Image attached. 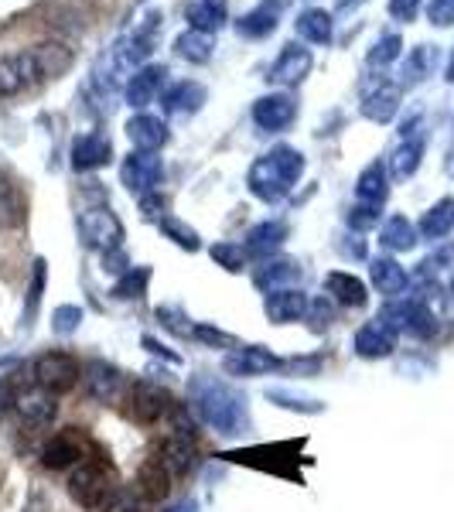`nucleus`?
I'll return each mask as SVG.
<instances>
[{
    "label": "nucleus",
    "mask_w": 454,
    "mask_h": 512,
    "mask_svg": "<svg viewBox=\"0 0 454 512\" xmlns=\"http://www.w3.org/2000/svg\"><path fill=\"white\" fill-rule=\"evenodd\" d=\"M188 400H192L195 414L202 417V424L216 427L219 434H246V400L229 383L198 373L188 383Z\"/></svg>",
    "instance_id": "nucleus-1"
},
{
    "label": "nucleus",
    "mask_w": 454,
    "mask_h": 512,
    "mask_svg": "<svg viewBox=\"0 0 454 512\" xmlns=\"http://www.w3.org/2000/svg\"><path fill=\"white\" fill-rule=\"evenodd\" d=\"M301 171H304V154L287 144H280L270 154H263V158L250 164L246 185H250V192L263 198V202H280V198L297 185Z\"/></svg>",
    "instance_id": "nucleus-2"
},
{
    "label": "nucleus",
    "mask_w": 454,
    "mask_h": 512,
    "mask_svg": "<svg viewBox=\"0 0 454 512\" xmlns=\"http://www.w3.org/2000/svg\"><path fill=\"white\" fill-rule=\"evenodd\" d=\"M69 495L79 506L103 512L117 495V482H113L110 468H103L99 461H79V468L69 478Z\"/></svg>",
    "instance_id": "nucleus-3"
},
{
    "label": "nucleus",
    "mask_w": 454,
    "mask_h": 512,
    "mask_svg": "<svg viewBox=\"0 0 454 512\" xmlns=\"http://www.w3.org/2000/svg\"><path fill=\"white\" fill-rule=\"evenodd\" d=\"M31 376H35V383L41 390L59 396V393L76 390V383L82 379V366L76 355H69V352H41L35 359V366H31Z\"/></svg>",
    "instance_id": "nucleus-4"
},
{
    "label": "nucleus",
    "mask_w": 454,
    "mask_h": 512,
    "mask_svg": "<svg viewBox=\"0 0 454 512\" xmlns=\"http://www.w3.org/2000/svg\"><path fill=\"white\" fill-rule=\"evenodd\" d=\"M79 239L82 246L99 253L120 250L123 243V222L117 219V212L106 209V205H93L79 216Z\"/></svg>",
    "instance_id": "nucleus-5"
},
{
    "label": "nucleus",
    "mask_w": 454,
    "mask_h": 512,
    "mask_svg": "<svg viewBox=\"0 0 454 512\" xmlns=\"http://www.w3.org/2000/svg\"><path fill=\"white\" fill-rule=\"evenodd\" d=\"M123 400H127V417L137 420V424H158L161 417H168L175 410L171 393L154 383H134Z\"/></svg>",
    "instance_id": "nucleus-6"
},
{
    "label": "nucleus",
    "mask_w": 454,
    "mask_h": 512,
    "mask_svg": "<svg viewBox=\"0 0 454 512\" xmlns=\"http://www.w3.org/2000/svg\"><path fill=\"white\" fill-rule=\"evenodd\" d=\"M120 178H123V185H127L130 192L144 198V195L158 192V185L164 178V161L158 158V154H151V151H134L127 161H123Z\"/></svg>",
    "instance_id": "nucleus-7"
},
{
    "label": "nucleus",
    "mask_w": 454,
    "mask_h": 512,
    "mask_svg": "<svg viewBox=\"0 0 454 512\" xmlns=\"http://www.w3.org/2000/svg\"><path fill=\"white\" fill-rule=\"evenodd\" d=\"M154 461H161L171 475H188L198 465V448L192 437H188V431H171L154 448Z\"/></svg>",
    "instance_id": "nucleus-8"
},
{
    "label": "nucleus",
    "mask_w": 454,
    "mask_h": 512,
    "mask_svg": "<svg viewBox=\"0 0 454 512\" xmlns=\"http://www.w3.org/2000/svg\"><path fill=\"white\" fill-rule=\"evenodd\" d=\"M280 366H284V359H277V355L270 349H263V345H243V349L229 352L226 359H222V369H226L229 376H267Z\"/></svg>",
    "instance_id": "nucleus-9"
},
{
    "label": "nucleus",
    "mask_w": 454,
    "mask_h": 512,
    "mask_svg": "<svg viewBox=\"0 0 454 512\" xmlns=\"http://www.w3.org/2000/svg\"><path fill=\"white\" fill-rule=\"evenodd\" d=\"M35 82H41V76H38V65L31 52H18V55L0 59V96H18L21 89L35 86Z\"/></svg>",
    "instance_id": "nucleus-10"
},
{
    "label": "nucleus",
    "mask_w": 454,
    "mask_h": 512,
    "mask_svg": "<svg viewBox=\"0 0 454 512\" xmlns=\"http://www.w3.org/2000/svg\"><path fill=\"white\" fill-rule=\"evenodd\" d=\"M82 383H86L89 396L99 403H113L123 396V373L103 359H93L86 369H82Z\"/></svg>",
    "instance_id": "nucleus-11"
},
{
    "label": "nucleus",
    "mask_w": 454,
    "mask_h": 512,
    "mask_svg": "<svg viewBox=\"0 0 454 512\" xmlns=\"http://www.w3.org/2000/svg\"><path fill=\"white\" fill-rule=\"evenodd\" d=\"M294 117H297V103L287 93H270L253 103V123H257L260 130H270V134L291 127Z\"/></svg>",
    "instance_id": "nucleus-12"
},
{
    "label": "nucleus",
    "mask_w": 454,
    "mask_h": 512,
    "mask_svg": "<svg viewBox=\"0 0 454 512\" xmlns=\"http://www.w3.org/2000/svg\"><path fill=\"white\" fill-rule=\"evenodd\" d=\"M311 301L304 291H297V287H284V291H274L267 294V301H263V315H267L274 325H291V321H301L308 315Z\"/></svg>",
    "instance_id": "nucleus-13"
},
{
    "label": "nucleus",
    "mask_w": 454,
    "mask_h": 512,
    "mask_svg": "<svg viewBox=\"0 0 454 512\" xmlns=\"http://www.w3.org/2000/svg\"><path fill=\"white\" fill-rule=\"evenodd\" d=\"M386 325L393 328V332H410V335H431L434 332V318L431 311L424 308L420 301H403V304H390L383 315Z\"/></svg>",
    "instance_id": "nucleus-14"
},
{
    "label": "nucleus",
    "mask_w": 454,
    "mask_h": 512,
    "mask_svg": "<svg viewBox=\"0 0 454 512\" xmlns=\"http://www.w3.org/2000/svg\"><path fill=\"white\" fill-rule=\"evenodd\" d=\"M400 110V86L396 82L379 79L373 89H366L362 96V117L373 123H390Z\"/></svg>",
    "instance_id": "nucleus-15"
},
{
    "label": "nucleus",
    "mask_w": 454,
    "mask_h": 512,
    "mask_svg": "<svg viewBox=\"0 0 454 512\" xmlns=\"http://www.w3.org/2000/svg\"><path fill=\"white\" fill-rule=\"evenodd\" d=\"M393 349H396V332L383 318L366 321L356 332V352L362 359H386Z\"/></svg>",
    "instance_id": "nucleus-16"
},
{
    "label": "nucleus",
    "mask_w": 454,
    "mask_h": 512,
    "mask_svg": "<svg viewBox=\"0 0 454 512\" xmlns=\"http://www.w3.org/2000/svg\"><path fill=\"white\" fill-rule=\"evenodd\" d=\"M311 72V52L301 45H284V52H280V59L270 65V82H277V86H297L304 76Z\"/></svg>",
    "instance_id": "nucleus-17"
},
{
    "label": "nucleus",
    "mask_w": 454,
    "mask_h": 512,
    "mask_svg": "<svg viewBox=\"0 0 454 512\" xmlns=\"http://www.w3.org/2000/svg\"><path fill=\"white\" fill-rule=\"evenodd\" d=\"M164 79H168V69L164 65H144L134 76L127 79V103L134 110H144L147 103H154V96L161 93Z\"/></svg>",
    "instance_id": "nucleus-18"
},
{
    "label": "nucleus",
    "mask_w": 454,
    "mask_h": 512,
    "mask_svg": "<svg viewBox=\"0 0 454 512\" xmlns=\"http://www.w3.org/2000/svg\"><path fill=\"white\" fill-rule=\"evenodd\" d=\"M127 137L134 140L137 151H151L158 154L164 144H168V123L161 117H151V113H137L127 123Z\"/></svg>",
    "instance_id": "nucleus-19"
},
{
    "label": "nucleus",
    "mask_w": 454,
    "mask_h": 512,
    "mask_svg": "<svg viewBox=\"0 0 454 512\" xmlns=\"http://www.w3.org/2000/svg\"><path fill=\"white\" fill-rule=\"evenodd\" d=\"M113 158V144L106 134H86L72 144V168L76 171H96L103 164H110Z\"/></svg>",
    "instance_id": "nucleus-20"
},
{
    "label": "nucleus",
    "mask_w": 454,
    "mask_h": 512,
    "mask_svg": "<svg viewBox=\"0 0 454 512\" xmlns=\"http://www.w3.org/2000/svg\"><path fill=\"white\" fill-rule=\"evenodd\" d=\"M229 18V0H195L188 7V28L202 35H216Z\"/></svg>",
    "instance_id": "nucleus-21"
},
{
    "label": "nucleus",
    "mask_w": 454,
    "mask_h": 512,
    "mask_svg": "<svg viewBox=\"0 0 454 512\" xmlns=\"http://www.w3.org/2000/svg\"><path fill=\"white\" fill-rule=\"evenodd\" d=\"M301 280V267L294 260H274V263H263V267L253 274V284L260 291L274 294V291H284V287H294Z\"/></svg>",
    "instance_id": "nucleus-22"
},
{
    "label": "nucleus",
    "mask_w": 454,
    "mask_h": 512,
    "mask_svg": "<svg viewBox=\"0 0 454 512\" xmlns=\"http://www.w3.org/2000/svg\"><path fill=\"white\" fill-rule=\"evenodd\" d=\"M284 239H287V222L267 219V222H260V226L250 229V236H246V253H250V256H270V253H277L280 246H284Z\"/></svg>",
    "instance_id": "nucleus-23"
},
{
    "label": "nucleus",
    "mask_w": 454,
    "mask_h": 512,
    "mask_svg": "<svg viewBox=\"0 0 454 512\" xmlns=\"http://www.w3.org/2000/svg\"><path fill=\"white\" fill-rule=\"evenodd\" d=\"M137 492H140V499H147V502H161V499H168V492H171V472L161 465V461H144L140 465V472H137Z\"/></svg>",
    "instance_id": "nucleus-24"
},
{
    "label": "nucleus",
    "mask_w": 454,
    "mask_h": 512,
    "mask_svg": "<svg viewBox=\"0 0 454 512\" xmlns=\"http://www.w3.org/2000/svg\"><path fill=\"white\" fill-rule=\"evenodd\" d=\"M18 410L28 424H52L55 414H59V403H55V393L48 390H24L18 396Z\"/></svg>",
    "instance_id": "nucleus-25"
},
{
    "label": "nucleus",
    "mask_w": 454,
    "mask_h": 512,
    "mask_svg": "<svg viewBox=\"0 0 454 512\" xmlns=\"http://www.w3.org/2000/svg\"><path fill=\"white\" fill-rule=\"evenodd\" d=\"M325 291L332 294L338 304H345V308H362V304L369 301L366 284H362L359 277L345 274V270H335V274L325 277Z\"/></svg>",
    "instance_id": "nucleus-26"
},
{
    "label": "nucleus",
    "mask_w": 454,
    "mask_h": 512,
    "mask_svg": "<svg viewBox=\"0 0 454 512\" xmlns=\"http://www.w3.org/2000/svg\"><path fill=\"white\" fill-rule=\"evenodd\" d=\"M35 55V65H38V76L41 79H59L62 72H69L72 65V52L59 41H45V45H35L31 48Z\"/></svg>",
    "instance_id": "nucleus-27"
},
{
    "label": "nucleus",
    "mask_w": 454,
    "mask_h": 512,
    "mask_svg": "<svg viewBox=\"0 0 454 512\" xmlns=\"http://www.w3.org/2000/svg\"><path fill=\"white\" fill-rule=\"evenodd\" d=\"M369 274H373V284L379 287V294H386V297L403 294L410 284L407 270H403L396 260H390V256H376L373 267H369Z\"/></svg>",
    "instance_id": "nucleus-28"
},
{
    "label": "nucleus",
    "mask_w": 454,
    "mask_h": 512,
    "mask_svg": "<svg viewBox=\"0 0 454 512\" xmlns=\"http://www.w3.org/2000/svg\"><path fill=\"white\" fill-rule=\"evenodd\" d=\"M205 99H209V93H205L202 82H178V86H171L168 93H164V110L168 113H198L205 106Z\"/></svg>",
    "instance_id": "nucleus-29"
},
{
    "label": "nucleus",
    "mask_w": 454,
    "mask_h": 512,
    "mask_svg": "<svg viewBox=\"0 0 454 512\" xmlns=\"http://www.w3.org/2000/svg\"><path fill=\"white\" fill-rule=\"evenodd\" d=\"M79 458H82V444L72 434H55L52 441L45 444V451H41V465L52 468V472H62V468L76 465Z\"/></svg>",
    "instance_id": "nucleus-30"
},
{
    "label": "nucleus",
    "mask_w": 454,
    "mask_h": 512,
    "mask_svg": "<svg viewBox=\"0 0 454 512\" xmlns=\"http://www.w3.org/2000/svg\"><path fill=\"white\" fill-rule=\"evenodd\" d=\"M420 158H424V144L417 137H403V144L390 154V175L396 181H407L420 168Z\"/></svg>",
    "instance_id": "nucleus-31"
},
{
    "label": "nucleus",
    "mask_w": 454,
    "mask_h": 512,
    "mask_svg": "<svg viewBox=\"0 0 454 512\" xmlns=\"http://www.w3.org/2000/svg\"><path fill=\"white\" fill-rule=\"evenodd\" d=\"M24 219V198L11 178L0 171V229H14Z\"/></svg>",
    "instance_id": "nucleus-32"
},
{
    "label": "nucleus",
    "mask_w": 454,
    "mask_h": 512,
    "mask_svg": "<svg viewBox=\"0 0 454 512\" xmlns=\"http://www.w3.org/2000/svg\"><path fill=\"white\" fill-rule=\"evenodd\" d=\"M386 168L383 164H369L366 171L359 175L356 181V195H359V202H366V205H383L386 202Z\"/></svg>",
    "instance_id": "nucleus-33"
},
{
    "label": "nucleus",
    "mask_w": 454,
    "mask_h": 512,
    "mask_svg": "<svg viewBox=\"0 0 454 512\" xmlns=\"http://www.w3.org/2000/svg\"><path fill=\"white\" fill-rule=\"evenodd\" d=\"M297 35L304 41H315V45H325L332 41V14L321 11V7H311L297 18Z\"/></svg>",
    "instance_id": "nucleus-34"
},
{
    "label": "nucleus",
    "mask_w": 454,
    "mask_h": 512,
    "mask_svg": "<svg viewBox=\"0 0 454 512\" xmlns=\"http://www.w3.org/2000/svg\"><path fill=\"white\" fill-rule=\"evenodd\" d=\"M277 31V11L274 7H257V11L243 14L236 21V35L239 38H267Z\"/></svg>",
    "instance_id": "nucleus-35"
},
{
    "label": "nucleus",
    "mask_w": 454,
    "mask_h": 512,
    "mask_svg": "<svg viewBox=\"0 0 454 512\" xmlns=\"http://www.w3.org/2000/svg\"><path fill=\"white\" fill-rule=\"evenodd\" d=\"M379 243H383L386 250H396V253L410 250V246L417 243V229H414V222L403 219V216H393L390 222H386L383 229H379Z\"/></svg>",
    "instance_id": "nucleus-36"
},
{
    "label": "nucleus",
    "mask_w": 454,
    "mask_h": 512,
    "mask_svg": "<svg viewBox=\"0 0 454 512\" xmlns=\"http://www.w3.org/2000/svg\"><path fill=\"white\" fill-rule=\"evenodd\" d=\"M454 229V202L451 198H441L424 219H420V233L424 239H444Z\"/></svg>",
    "instance_id": "nucleus-37"
},
{
    "label": "nucleus",
    "mask_w": 454,
    "mask_h": 512,
    "mask_svg": "<svg viewBox=\"0 0 454 512\" xmlns=\"http://www.w3.org/2000/svg\"><path fill=\"white\" fill-rule=\"evenodd\" d=\"M175 52L181 55V59L192 62V65H205V62L212 59V35H202V31L188 28L185 35H178Z\"/></svg>",
    "instance_id": "nucleus-38"
},
{
    "label": "nucleus",
    "mask_w": 454,
    "mask_h": 512,
    "mask_svg": "<svg viewBox=\"0 0 454 512\" xmlns=\"http://www.w3.org/2000/svg\"><path fill=\"white\" fill-rule=\"evenodd\" d=\"M434 62H437L434 48L431 45H417L414 52L407 55V65H403V86H414V82L431 76Z\"/></svg>",
    "instance_id": "nucleus-39"
},
{
    "label": "nucleus",
    "mask_w": 454,
    "mask_h": 512,
    "mask_svg": "<svg viewBox=\"0 0 454 512\" xmlns=\"http://www.w3.org/2000/svg\"><path fill=\"white\" fill-rule=\"evenodd\" d=\"M267 400L284 410H294V414H321L325 410V403L315 400V396H301L291 390H267Z\"/></svg>",
    "instance_id": "nucleus-40"
},
{
    "label": "nucleus",
    "mask_w": 454,
    "mask_h": 512,
    "mask_svg": "<svg viewBox=\"0 0 454 512\" xmlns=\"http://www.w3.org/2000/svg\"><path fill=\"white\" fill-rule=\"evenodd\" d=\"M147 280H151V270H147V267L127 270V274L117 280L113 294H117L120 301H137V297H144V291H147Z\"/></svg>",
    "instance_id": "nucleus-41"
},
{
    "label": "nucleus",
    "mask_w": 454,
    "mask_h": 512,
    "mask_svg": "<svg viewBox=\"0 0 454 512\" xmlns=\"http://www.w3.org/2000/svg\"><path fill=\"white\" fill-rule=\"evenodd\" d=\"M158 226H161V233L171 239V243H178V246H181V250L195 253L198 246H202V243H198V233H195L192 226H185V222H178V219L164 216V219L158 222Z\"/></svg>",
    "instance_id": "nucleus-42"
},
{
    "label": "nucleus",
    "mask_w": 454,
    "mask_h": 512,
    "mask_svg": "<svg viewBox=\"0 0 454 512\" xmlns=\"http://www.w3.org/2000/svg\"><path fill=\"white\" fill-rule=\"evenodd\" d=\"M400 48H403L400 35H383L369 48V65H373V69H386L390 62L400 59Z\"/></svg>",
    "instance_id": "nucleus-43"
},
{
    "label": "nucleus",
    "mask_w": 454,
    "mask_h": 512,
    "mask_svg": "<svg viewBox=\"0 0 454 512\" xmlns=\"http://www.w3.org/2000/svg\"><path fill=\"white\" fill-rule=\"evenodd\" d=\"M209 253H212V260H216L219 267L229 270V274H239V270L246 267V256H250L239 243H216Z\"/></svg>",
    "instance_id": "nucleus-44"
},
{
    "label": "nucleus",
    "mask_w": 454,
    "mask_h": 512,
    "mask_svg": "<svg viewBox=\"0 0 454 512\" xmlns=\"http://www.w3.org/2000/svg\"><path fill=\"white\" fill-rule=\"evenodd\" d=\"M41 294H45V260H35V270H31V287H28V311H24V325H31V318L38 315Z\"/></svg>",
    "instance_id": "nucleus-45"
},
{
    "label": "nucleus",
    "mask_w": 454,
    "mask_h": 512,
    "mask_svg": "<svg viewBox=\"0 0 454 512\" xmlns=\"http://www.w3.org/2000/svg\"><path fill=\"white\" fill-rule=\"evenodd\" d=\"M79 321H82V308H76V304H62V308H55V315H52V328L59 335H72L79 328Z\"/></svg>",
    "instance_id": "nucleus-46"
},
{
    "label": "nucleus",
    "mask_w": 454,
    "mask_h": 512,
    "mask_svg": "<svg viewBox=\"0 0 454 512\" xmlns=\"http://www.w3.org/2000/svg\"><path fill=\"white\" fill-rule=\"evenodd\" d=\"M427 18L437 28H448L454 24V0H427Z\"/></svg>",
    "instance_id": "nucleus-47"
},
{
    "label": "nucleus",
    "mask_w": 454,
    "mask_h": 512,
    "mask_svg": "<svg viewBox=\"0 0 454 512\" xmlns=\"http://www.w3.org/2000/svg\"><path fill=\"white\" fill-rule=\"evenodd\" d=\"M376 222H379V205L359 202L356 209L349 212V226H352V229H373Z\"/></svg>",
    "instance_id": "nucleus-48"
},
{
    "label": "nucleus",
    "mask_w": 454,
    "mask_h": 512,
    "mask_svg": "<svg viewBox=\"0 0 454 512\" xmlns=\"http://www.w3.org/2000/svg\"><path fill=\"white\" fill-rule=\"evenodd\" d=\"M140 209H144V216L147 219H164V209H168V198H161L158 192H151V195H144L140 198Z\"/></svg>",
    "instance_id": "nucleus-49"
},
{
    "label": "nucleus",
    "mask_w": 454,
    "mask_h": 512,
    "mask_svg": "<svg viewBox=\"0 0 454 512\" xmlns=\"http://www.w3.org/2000/svg\"><path fill=\"white\" fill-rule=\"evenodd\" d=\"M424 0H390V14L396 21H414Z\"/></svg>",
    "instance_id": "nucleus-50"
},
{
    "label": "nucleus",
    "mask_w": 454,
    "mask_h": 512,
    "mask_svg": "<svg viewBox=\"0 0 454 512\" xmlns=\"http://www.w3.org/2000/svg\"><path fill=\"white\" fill-rule=\"evenodd\" d=\"M192 335L202 338V342H209V345H233V338H229L226 332H219V328H209V325H195Z\"/></svg>",
    "instance_id": "nucleus-51"
},
{
    "label": "nucleus",
    "mask_w": 454,
    "mask_h": 512,
    "mask_svg": "<svg viewBox=\"0 0 454 512\" xmlns=\"http://www.w3.org/2000/svg\"><path fill=\"white\" fill-rule=\"evenodd\" d=\"M103 512H144V506L134 499V495H123V492H117L110 499V506H106Z\"/></svg>",
    "instance_id": "nucleus-52"
},
{
    "label": "nucleus",
    "mask_w": 454,
    "mask_h": 512,
    "mask_svg": "<svg viewBox=\"0 0 454 512\" xmlns=\"http://www.w3.org/2000/svg\"><path fill=\"white\" fill-rule=\"evenodd\" d=\"M18 390H14L11 379H0V414H7L11 407H18Z\"/></svg>",
    "instance_id": "nucleus-53"
},
{
    "label": "nucleus",
    "mask_w": 454,
    "mask_h": 512,
    "mask_svg": "<svg viewBox=\"0 0 454 512\" xmlns=\"http://www.w3.org/2000/svg\"><path fill=\"white\" fill-rule=\"evenodd\" d=\"M308 315L318 321V328H321V325L328 328V325H332V321H335V311H332V304H325V301H311Z\"/></svg>",
    "instance_id": "nucleus-54"
},
{
    "label": "nucleus",
    "mask_w": 454,
    "mask_h": 512,
    "mask_svg": "<svg viewBox=\"0 0 454 512\" xmlns=\"http://www.w3.org/2000/svg\"><path fill=\"white\" fill-rule=\"evenodd\" d=\"M198 506H195V502H181V506H175V509H171V512H195Z\"/></svg>",
    "instance_id": "nucleus-55"
},
{
    "label": "nucleus",
    "mask_w": 454,
    "mask_h": 512,
    "mask_svg": "<svg viewBox=\"0 0 454 512\" xmlns=\"http://www.w3.org/2000/svg\"><path fill=\"white\" fill-rule=\"evenodd\" d=\"M287 4H291V0H267V7H274V11L277 7H287Z\"/></svg>",
    "instance_id": "nucleus-56"
},
{
    "label": "nucleus",
    "mask_w": 454,
    "mask_h": 512,
    "mask_svg": "<svg viewBox=\"0 0 454 512\" xmlns=\"http://www.w3.org/2000/svg\"><path fill=\"white\" fill-rule=\"evenodd\" d=\"M448 82H454V55H451V65H448Z\"/></svg>",
    "instance_id": "nucleus-57"
},
{
    "label": "nucleus",
    "mask_w": 454,
    "mask_h": 512,
    "mask_svg": "<svg viewBox=\"0 0 454 512\" xmlns=\"http://www.w3.org/2000/svg\"><path fill=\"white\" fill-rule=\"evenodd\" d=\"M4 366H11V359H0V369H4Z\"/></svg>",
    "instance_id": "nucleus-58"
},
{
    "label": "nucleus",
    "mask_w": 454,
    "mask_h": 512,
    "mask_svg": "<svg viewBox=\"0 0 454 512\" xmlns=\"http://www.w3.org/2000/svg\"><path fill=\"white\" fill-rule=\"evenodd\" d=\"M448 171H451V175H454V158L448 161Z\"/></svg>",
    "instance_id": "nucleus-59"
}]
</instances>
